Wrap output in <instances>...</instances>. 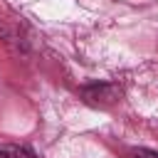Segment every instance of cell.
Segmentation results:
<instances>
[{"instance_id":"3","label":"cell","mask_w":158,"mask_h":158,"mask_svg":"<svg viewBox=\"0 0 158 158\" xmlns=\"http://www.w3.org/2000/svg\"><path fill=\"white\" fill-rule=\"evenodd\" d=\"M126 158H158V151H151V148H131L126 153Z\"/></svg>"},{"instance_id":"1","label":"cell","mask_w":158,"mask_h":158,"mask_svg":"<svg viewBox=\"0 0 158 158\" xmlns=\"http://www.w3.org/2000/svg\"><path fill=\"white\" fill-rule=\"evenodd\" d=\"M81 96L91 106H111L118 101L121 89L116 84H86L81 86Z\"/></svg>"},{"instance_id":"4","label":"cell","mask_w":158,"mask_h":158,"mask_svg":"<svg viewBox=\"0 0 158 158\" xmlns=\"http://www.w3.org/2000/svg\"><path fill=\"white\" fill-rule=\"evenodd\" d=\"M35 158H37V156H35Z\"/></svg>"},{"instance_id":"2","label":"cell","mask_w":158,"mask_h":158,"mask_svg":"<svg viewBox=\"0 0 158 158\" xmlns=\"http://www.w3.org/2000/svg\"><path fill=\"white\" fill-rule=\"evenodd\" d=\"M0 158H35V153L25 146H2Z\"/></svg>"}]
</instances>
